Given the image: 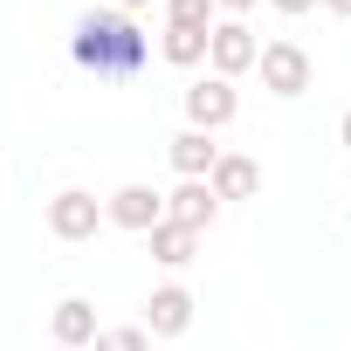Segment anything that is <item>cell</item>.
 <instances>
[{
	"instance_id": "cell-14",
	"label": "cell",
	"mask_w": 351,
	"mask_h": 351,
	"mask_svg": "<svg viewBox=\"0 0 351 351\" xmlns=\"http://www.w3.org/2000/svg\"><path fill=\"white\" fill-rule=\"evenodd\" d=\"M221 8L214 0H165V28H214Z\"/></svg>"
},
{
	"instance_id": "cell-12",
	"label": "cell",
	"mask_w": 351,
	"mask_h": 351,
	"mask_svg": "<svg viewBox=\"0 0 351 351\" xmlns=\"http://www.w3.org/2000/svg\"><path fill=\"white\" fill-rule=\"evenodd\" d=\"M145 248H152V262H158V269H186V262L200 255V234L172 228V221H158V228L145 234Z\"/></svg>"
},
{
	"instance_id": "cell-5",
	"label": "cell",
	"mask_w": 351,
	"mask_h": 351,
	"mask_svg": "<svg viewBox=\"0 0 351 351\" xmlns=\"http://www.w3.org/2000/svg\"><path fill=\"white\" fill-rule=\"evenodd\" d=\"M104 221L110 228H124V234H152L158 221H165V193H152V186H117L110 200H104Z\"/></svg>"
},
{
	"instance_id": "cell-16",
	"label": "cell",
	"mask_w": 351,
	"mask_h": 351,
	"mask_svg": "<svg viewBox=\"0 0 351 351\" xmlns=\"http://www.w3.org/2000/svg\"><path fill=\"white\" fill-rule=\"evenodd\" d=\"M214 8H221L228 21H241V14H255V8H262V0H214Z\"/></svg>"
},
{
	"instance_id": "cell-1",
	"label": "cell",
	"mask_w": 351,
	"mask_h": 351,
	"mask_svg": "<svg viewBox=\"0 0 351 351\" xmlns=\"http://www.w3.org/2000/svg\"><path fill=\"white\" fill-rule=\"evenodd\" d=\"M69 56L97 76H138L145 69V35L131 28V14L104 8V14H83L76 35H69Z\"/></svg>"
},
{
	"instance_id": "cell-8",
	"label": "cell",
	"mask_w": 351,
	"mask_h": 351,
	"mask_svg": "<svg viewBox=\"0 0 351 351\" xmlns=\"http://www.w3.org/2000/svg\"><path fill=\"white\" fill-rule=\"evenodd\" d=\"M214 214H221V200L207 193V180H180V186L165 193V221H172V228H186V234H207Z\"/></svg>"
},
{
	"instance_id": "cell-6",
	"label": "cell",
	"mask_w": 351,
	"mask_h": 351,
	"mask_svg": "<svg viewBox=\"0 0 351 351\" xmlns=\"http://www.w3.org/2000/svg\"><path fill=\"white\" fill-rule=\"evenodd\" d=\"M193 330V289L186 282H158L145 296V337H186Z\"/></svg>"
},
{
	"instance_id": "cell-11",
	"label": "cell",
	"mask_w": 351,
	"mask_h": 351,
	"mask_svg": "<svg viewBox=\"0 0 351 351\" xmlns=\"http://www.w3.org/2000/svg\"><path fill=\"white\" fill-rule=\"evenodd\" d=\"M49 330H56V344H62V351H83L104 324H97L90 296H62V303H56V317H49Z\"/></svg>"
},
{
	"instance_id": "cell-22",
	"label": "cell",
	"mask_w": 351,
	"mask_h": 351,
	"mask_svg": "<svg viewBox=\"0 0 351 351\" xmlns=\"http://www.w3.org/2000/svg\"><path fill=\"white\" fill-rule=\"evenodd\" d=\"M344 221H351V214H344Z\"/></svg>"
},
{
	"instance_id": "cell-3",
	"label": "cell",
	"mask_w": 351,
	"mask_h": 351,
	"mask_svg": "<svg viewBox=\"0 0 351 351\" xmlns=\"http://www.w3.org/2000/svg\"><path fill=\"white\" fill-rule=\"evenodd\" d=\"M255 56H262V42H255V28H248V21H214V28H207V62H214V76H221V83L248 76V69H255Z\"/></svg>"
},
{
	"instance_id": "cell-21",
	"label": "cell",
	"mask_w": 351,
	"mask_h": 351,
	"mask_svg": "<svg viewBox=\"0 0 351 351\" xmlns=\"http://www.w3.org/2000/svg\"><path fill=\"white\" fill-rule=\"evenodd\" d=\"M49 351H62V344H49Z\"/></svg>"
},
{
	"instance_id": "cell-18",
	"label": "cell",
	"mask_w": 351,
	"mask_h": 351,
	"mask_svg": "<svg viewBox=\"0 0 351 351\" xmlns=\"http://www.w3.org/2000/svg\"><path fill=\"white\" fill-rule=\"evenodd\" d=\"M138 8H165V0H117V14H138Z\"/></svg>"
},
{
	"instance_id": "cell-15",
	"label": "cell",
	"mask_w": 351,
	"mask_h": 351,
	"mask_svg": "<svg viewBox=\"0 0 351 351\" xmlns=\"http://www.w3.org/2000/svg\"><path fill=\"white\" fill-rule=\"evenodd\" d=\"M90 351H152V337H145V324H104L90 337Z\"/></svg>"
},
{
	"instance_id": "cell-4",
	"label": "cell",
	"mask_w": 351,
	"mask_h": 351,
	"mask_svg": "<svg viewBox=\"0 0 351 351\" xmlns=\"http://www.w3.org/2000/svg\"><path fill=\"white\" fill-rule=\"evenodd\" d=\"M97 228H104V200H97V193L62 186V193L49 200V234H56V241H97Z\"/></svg>"
},
{
	"instance_id": "cell-20",
	"label": "cell",
	"mask_w": 351,
	"mask_h": 351,
	"mask_svg": "<svg viewBox=\"0 0 351 351\" xmlns=\"http://www.w3.org/2000/svg\"><path fill=\"white\" fill-rule=\"evenodd\" d=\"M324 8H330V14H337V21H351V0H324Z\"/></svg>"
},
{
	"instance_id": "cell-13",
	"label": "cell",
	"mask_w": 351,
	"mask_h": 351,
	"mask_svg": "<svg viewBox=\"0 0 351 351\" xmlns=\"http://www.w3.org/2000/svg\"><path fill=\"white\" fill-rule=\"evenodd\" d=\"M158 56H165L172 69H200V62H207V28H165V35H158Z\"/></svg>"
},
{
	"instance_id": "cell-2",
	"label": "cell",
	"mask_w": 351,
	"mask_h": 351,
	"mask_svg": "<svg viewBox=\"0 0 351 351\" xmlns=\"http://www.w3.org/2000/svg\"><path fill=\"white\" fill-rule=\"evenodd\" d=\"M255 69H262V90L269 97H303L310 90V76H317V62H310V49L303 42H262V56H255Z\"/></svg>"
},
{
	"instance_id": "cell-10",
	"label": "cell",
	"mask_w": 351,
	"mask_h": 351,
	"mask_svg": "<svg viewBox=\"0 0 351 351\" xmlns=\"http://www.w3.org/2000/svg\"><path fill=\"white\" fill-rule=\"evenodd\" d=\"M165 158H172V172H180V180H207V172H214V158H221V145H214V131H180V138H172L165 145Z\"/></svg>"
},
{
	"instance_id": "cell-7",
	"label": "cell",
	"mask_w": 351,
	"mask_h": 351,
	"mask_svg": "<svg viewBox=\"0 0 351 351\" xmlns=\"http://www.w3.org/2000/svg\"><path fill=\"white\" fill-rule=\"evenodd\" d=\"M234 110H241V97H234V83H221V76H200V83L186 90V124H193V131H228Z\"/></svg>"
},
{
	"instance_id": "cell-9",
	"label": "cell",
	"mask_w": 351,
	"mask_h": 351,
	"mask_svg": "<svg viewBox=\"0 0 351 351\" xmlns=\"http://www.w3.org/2000/svg\"><path fill=\"white\" fill-rule=\"evenodd\" d=\"M207 193H214V200H255V193H262V165H255L248 152H221L214 172H207Z\"/></svg>"
},
{
	"instance_id": "cell-19",
	"label": "cell",
	"mask_w": 351,
	"mask_h": 351,
	"mask_svg": "<svg viewBox=\"0 0 351 351\" xmlns=\"http://www.w3.org/2000/svg\"><path fill=\"white\" fill-rule=\"evenodd\" d=\"M337 145H344V152H351V110H344V117H337Z\"/></svg>"
},
{
	"instance_id": "cell-17",
	"label": "cell",
	"mask_w": 351,
	"mask_h": 351,
	"mask_svg": "<svg viewBox=\"0 0 351 351\" xmlns=\"http://www.w3.org/2000/svg\"><path fill=\"white\" fill-rule=\"evenodd\" d=\"M269 8H276V14H289V21H296V14H310V8H317V0H269Z\"/></svg>"
}]
</instances>
